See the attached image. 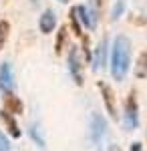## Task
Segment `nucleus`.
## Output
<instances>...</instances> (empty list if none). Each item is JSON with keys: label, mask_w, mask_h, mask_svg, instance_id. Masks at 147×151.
<instances>
[{"label": "nucleus", "mask_w": 147, "mask_h": 151, "mask_svg": "<svg viewBox=\"0 0 147 151\" xmlns=\"http://www.w3.org/2000/svg\"><path fill=\"white\" fill-rule=\"evenodd\" d=\"M131 65V40L125 35H117L111 47V75L115 81H123Z\"/></svg>", "instance_id": "obj_1"}, {"label": "nucleus", "mask_w": 147, "mask_h": 151, "mask_svg": "<svg viewBox=\"0 0 147 151\" xmlns=\"http://www.w3.org/2000/svg\"><path fill=\"white\" fill-rule=\"evenodd\" d=\"M123 125L127 131H133L139 125V103H137V93L131 91L127 101H125V115H123Z\"/></svg>", "instance_id": "obj_2"}, {"label": "nucleus", "mask_w": 147, "mask_h": 151, "mask_svg": "<svg viewBox=\"0 0 147 151\" xmlns=\"http://www.w3.org/2000/svg\"><path fill=\"white\" fill-rule=\"evenodd\" d=\"M97 87H99V91H101V97H103V101H105V109H107L109 117H111V119H117V97H115L113 89L103 81L97 83Z\"/></svg>", "instance_id": "obj_3"}, {"label": "nucleus", "mask_w": 147, "mask_h": 151, "mask_svg": "<svg viewBox=\"0 0 147 151\" xmlns=\"http://www.w3.org/2000/svg\"><path fill=\"white\" fill-rule=\"evenodd\" d=\"M105 133H107V121H105V117L99 115V113H93V117H91V141L99 143L105 137Z\"/></svg>", "instance_id": "obj_4"}, {"label": "nucleus", "mask_w": 147, "mask_h": 151, "mask_svg": "<svg viewBox=\"0 0 147 151\" xmlns=\"http://www.w3.org/2000/svg\"><path fill=\"white\" fill-rule=\"evenodd\" d=\"M73 12H75V16H77V20H79L85 28H89L93 30L95 26H97V16L89 10V6H85V4H79V6H73Z\"/></svg>", "instance_id": "obj_5"}, {"label": "nucleus", "mask_w": 147, "mask_h": 151, "mask_svg": "<svg viewBox=\"0 0 147 151\" xmlns=\"http://www.w3.org/2000/svg\"><path fill=\"white\" fill-rule=\"evenodd\" d=\"M81 58H79V50L77 48H71L68 50V73H71V77H73V81L77 83V85H83V73H81Z\"/></svg>", "instance_id": "obj_6"}, {"label": "nucleus", "mask_w": 147, "mask_h": 151, "mask_svg": "<svg viewBox=\"0 0 147 151\" xmlns=\"http://www.w3.org/2000/svg\"><path fill=\"white\" fill-rule=\"evenodd\" d=\"M0 91L2 93H12L14 91V75L8 63L0 65Z\"/></svg>", "instance_id": "obj_7"}, {"label": "nucleus", "mask_w": 147, "mask_h": 151, "mask_svg": "<svg viewBox=\"0 0 147 151\" xmlns=\"http://www.w3.org/2000/svg\"><path fill=\"white\" fill-rule=\"evenodd\" d=\"M55 26H57V14H55V10L46 8V10L40 14L38 28H40V32H43V35H50V32L55 30Z\"/></svg>", "instance_id": "obj_8"}, {"label": "nucleus", "mask_w": 147, "mask_h": 151, "mask_svg": "<svg viewBox=\"0 0 147 151\" xmlns=\"http://www.w3.org/2000/svg\"><path fill=\"white\" fill-rule=\"evenodd\" d=\"M4 111L10 115H20L24 111V105L14 93H4Z\"/></svg>", "instance_id": "obj_9"}, {"label": "nucleus", "mask_w": 147, "mask_h": 151, "mask_svg": "<svg viewBox=\"0 0 147 151\" xmlns=\"http://www.w3.org/2000/svg\"><path fill=\"white\" fill-rule=\"evenodd\" d=\"M105 60H107V40H101L97 50H95V57H93V70L103 69Z\"/></svg>", "instance_id": "obj_10"}, {"label": "nucleus", "mask_w": 147, "mask_h": 151, "mask_svg": "<svg viewBox=\"0 0 147 151\" xmlns=\"http://www.w3.org/2000/svg\"><path fill=\"white\" fill-rule=\"evenodd\" d=\"M0 117H2L4 125L8 127V133H10L12 137H20V129H18V123L14 121V115H10V113H6V111L2 109V113H0Z\"/></svg>", "instance_id": "obj_11"}, {"label": "nucleus", "mask_w": 147, "mask_h": 151, "mask_svg": "<svg viewBox=\"0 0 147 151\" xmlns=\"http://www.w3.org/2000/svg\"><path fill=\"white\" fill-rule=\"evenodd\" d=\"M135 77L137 79H147V50H143L139 55V60H137V67H135Z\"/></svg>", "instance_id": "obj_12"}, {"label": "nucleus", "mask_w": 147, "mask_h": 151, "mask_svg": "<svg viewBox=\"0 0 147 151\" xmlns=\"http://www.w3.org/2000/svg\"><path fill=\"white\" fill-rule=\"evenodd\" d=\"M8 35H10V24H8V20H0V50L6 45Z\"/></svg>", "instance_id": "obj_13"}, {"label": "nucleus", "mask_w": 147, "mask_h": 151, "mask_svg": "<svg viewBox=\"0 0 147 151\" xmlns=\"http://www.w3.org/2000/svg\"><path fill=\"white\" fill-rule=\"evenodd\" d=\"M67 32H68L67 26H61V28H58L57 45H55V52H57V55H61V52H63V47H65V38H67Z\"/></svg>", "instance_id": "obj_14"}, {"label": "nucleus", "mask_w": 147, "mask_h": 151, "mask_svg": "<svg viewBox=\"0 0 147 151\" xmlns=\"http://www.w3.org/2000/svg\"><path fill=\"white\" fill-rule=\"evenodd\" d=\"M125 12V0H117L113 6V10H111V20H117V18H121Z\"/></svg>", "instance_id": "obj_15"}, {"label": "nucleus", "mask_w": 147, "mask_h": 151, "mask_svg": "<svg viewBox=\"0 0 147 151\" xmlns=\"http://www.w3.org/2000/svg\"><path fill=\"white\" fill-rule=\"evenodd\" d=\"M30 137L36 141V145H38V147H45V139H43V135H40L38 127H34V125L30 127Z\"/></svg>", "instance_id": "obj_16"}, {"label": "nucleus", "mask_w": 147, "mask_h": 151, "mask_svg": "<svg viewBox=\"0 0 147 151\" xmlns=\"http://www.w3.org/2000/svg\"><path fill=\"white\" fill-rule=\"evenodd\" d=\"M0 151H10V141L6 139V135L0 131Z\"/></svg>", "instance_id": "obj_17"}, {"label": "nucleus", "mask_w": 147, "mask_h": 151, "mask_svg": "<svg viewBox=\"0 0 147 151\" xmlns=\"http://www.w3.org/2000/svg\"><path fill=\"white\" fill-rule=\"evenodd\" d=\"M131 151H143V145H141L139 141H135V143L131 145Z\"/></svg>", "instance_id": "obj_18"}, {"label": "nucleus", "mask_w": 147, "mask_h": 151, "mask_svg": "<svg viewBox=\"0 0 147 151\" xmlns=\"http://www.w3.org/2000/svg\"><path fill=\"white\" fill-rule=\"evenodd\" d=\"M109 151H121V149H119L117 145H111V147H109Z\"/></svg>", "instance_id": "obj_19"}, {"label": "nucleus", "mask_w": 147, "mask_h": 151, "mask_svg": "<svg viewBox=\"0 0 147 151\" xmlns=\"http://www.w3.org/2000/svg\"><path fill=\"white\" fill-rule=\"evenodd\" d=\"M30 2H32V4H38V0H30Z\"/></svg>", "instance_id": "obj_20"}]
</instances>
